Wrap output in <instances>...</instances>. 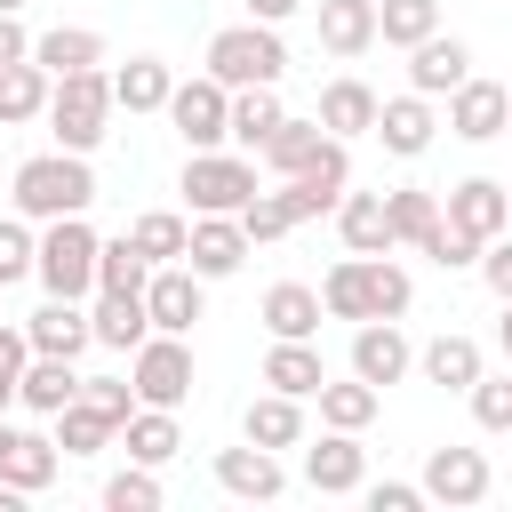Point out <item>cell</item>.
Listing matches in <instances>:
<instances>
[{
    "mask_svg": "<svg viewBox=\"0 0 512 512\" xmlns=\"http://www.w3.org/2000/svg\"><path fill=\"white\" fill-rule=\"evenodd\" d=\"M320 304L336 320H392V312H408V272L384 264V256H344L320 280Z\"/></svg>",
    "mask_w": 512,
    "mask_h": 512,
    "instance_id": "cell-1",
    "label": "cell"
},
{
    "mask_svg": "<svg viewBox=\"0 0 512 512\" xmlns=\"http://www.w3.org/2000/svg\"><path fill=\"white\" fill-rule=\"evenodd\" d=\"M112 80L88 64V72H56V96H48V120H56V144L64 152H88L104 136V112H112Z\"/></svg>",
    "mask_w": 512,
    "mask_h": 512,
    "instance_id": "cell-2",
    "label": "cell"
},
{
    "mask_svg": "<svg viewBox=\"0 0 512 512\" xmlns=\"http://www.w3.org/2000/svg\"><path fill=\"white\" fill-rule=\"evenodd\" d=\"M280 64H288V56H280V40H272V24H264V16L224 24V32L208 40V72H216L224 88H264Z\"/></svg>",
    "mask_w": 512,
    "mask_h": 512,
    "instance_id": "cell-3",
    "label": "cell"
},
{
    "mask_svg": "<svg viewBox=\"0 0 512 512\" xmlns=\"http://www.w3.org/2000/svg\"><path fill=\"white\" fill-rule=\"evenodd\" d=\"M88 192H96V184H88L80 152H40V160L16 168V200H24L32 216H80Z\"/></svg>",
    "mask_w": 512,
    "mask_h": 512,
    "instance_id": "cell-4",
    "label": "cell"
},
{
    "mask_svg": "<svg viewBox=\"0 0 512 512\" xmlns=\"http://www.w3.org/2000/svg\"><path fill=\"white\" fill-rule=\"evenodd\" d=\"M184 192H192V216H240L256 200V168L232 160V152H192L184 160Z\"/></svg>",
    "mask_w": 512,
    "mask_h": 512,
    "instance_id": "cell-5",
    "label": "cell"
},
{
    "mask_svg": "<svg viewBox=\"0 0 512 512\" xmlns=\"http://www.w3.org/2000/svg\"><path fill=\"white\" fill-rule=\"evenodd\" d=\"M96 232L80 224V216H56L48 224V240H40V280H48V296H80V288H96Z\"/></svg>",
    "mask_w": 512,
    "mask_h": 512,
    "instance_id": "cell-6",
    "label": "cell"
},
{
    "mask_svg": "<svg viewBox=\"0 0 512 512\" xmlns=\"http://www.w3.org/2000/svg\"><path fill=\"white\" fill-rule=\"evenodd\" d=\"M128 376H136V392H144L152 408H176V400L192 392V344L160 328V336L136 344V368H128Z\"/></svg>",
    "mask_w": 512,
    "mask_h": 512,
    "instance_id": "cell-7",
    "label": "cell"
},
{
    "mask_svg": "<svg viewBox=\"0 0 512 512\" xmlns=\"http://www.w3.org/2000/svg\"><path fill=\"white\" fill-rule=\"evenodd\" d=\"M168 120L184 128V144H216V136H232V96H224V80L208 72V80H184V88H168Z\"/></svg>",
    "mask_w": 512,
    "mask_h": 512,
    "instance_id": "cell-8",
    "label": "cell"
},
{
    "mask_svg": "<svg viewBox=\"0 0 512 512\" xmlns=\"http://www.w3.org/2000/svg\"><path fill=\"white\" fill-rule=\"evenodd\" d=\"M504 120H512V88H496V80H472V72L448 88V128H456V136H496Z\"/></svg>",
    "mask_w": 512,
    "mask_h": 512,
    "instance_id": "cell-9",
    "label": "cell"
},
{
    "mask_svg": "<svg viewBox=\"0 0 512 512\" xmlns=\"http://www.w3.org/2000/svg\"><path fill=\"white\" fill-rule=\"evenodd\" d=\"M424 496L480 504V496H488V456H480V448H432V464H424Z\"/></svg>",
    "mask_w": 512,
    "mask_h": 512,
    "instance_id": "cell-10",
    "label": "cell"
},
{
    "mask_svg": "<svg viewBox=\"0 0 512 512\" xmlns=\"http://www.w3.org/2000/svg\"><path fill=\"white\" fill-rule=\"evenodd\" d=\"M184 256H192L200 280H216V272H232V264L248 256V224H240V216H200L192 240H184Z\"/></svg>",
    "mask_w": 512,
    "mask_h": 512,
    "instance_id": "cell-11",
    "label": "cell"
},
{
    "mask_svg": "<svg viewBox=\"0 0 512 512\" xmlns=\"http://www.w3.org/2000/svg\"><path fill=\"white\" fill-rule=\"evenodd\" d=\"M504 208H512V200H504V184H488V176H472V184H456V192H448V224H464L480 248L504 232Z\"/></svg>",
    "mask_w": 512,
    "mask_h": 512,
    "instance_id": "cell-12",
    "label": "cell"
},
{
    "mask_svg": "<svg viewBox=\"0 0 512 512\" xmlns=\"http://www.w3.org/2000/svg\"><path fill=\"white\" fill-rule=\"evenodd\" d=\"M24 336H32V352H64V360H72V352L96 336V320H88L72 296H48V304L32 312V328H24Z\"/></svg>",
    "mask_w": 512,
    "mask_h": 512,
    "instance_id": "cell-13",
    "label": "cell"
},
{
    "mask_svg": "<svg viewBox=\"0 0 512 512\" xmlns=\"http://www.w3.org/2000/svg\"><path fill=\"white\" fill-rule=\"evenodd\" d=\"M352 368H360L368 384H392V376L408 368V336H400L392 320H360V336H352Z\"/></svg>",
    "mask_w": 512,
    "mask_h": 512,
    "instance_id": "cell-14",
    "label": "cell"
},
{
    "mask_svg": "<svg viewBox=\"0 0 512 512\" xmlns=\"http://www.w3.org/2000/svg\"><path fill=\"white\" fill-rule=\"evenodd\" d=\"M264 384H272V392H296V400H304V392H320V384H328V368H320V352H312L304 336H280V344L264 352Z\"/></svg>",
    "mask_w": 512,
    "mask_h": 512,
    "instance_id": "cell-15",
    "label": "cell"
},
{
    "mask_svg": "<svg viewBox=\"0 0 512 512\" xmlns=\"http://www.w3.org/2000/svg\"><path fill=\"white\" fill-rule=\"evenodd\" d=\"M144 304H152V328L184 336V328L200 320V272H160V280L144 288Z\"/></svg>",
    "mask_w": 512,
    "mask_h": 512,
    "instance_id": "cell-16",
    "label": "cell"
},
{
    "mask_svg": "<svg viewBox=\"0 0 512 512\" xmlns=\"http://www.w3.org/2000/svg\"><path fill=\"white\" fill-rule=\"evenodd\" d=\"M88 320H96V336H104V344L136 352V344H144V328H152V304H144L136 288H104V304H96Z\"/></svg>",
    "mask_w": 512,
    "mask_h": 512,
    "instance_id": "cell-17",
    "label": "cell"
},
{
    "mask_svg": "<svg viewBox=\"0 0 512 512\" xmlns=\"http://www.w3.org/2000/svg\"><path fill=\"white\" fill-rule=\"evenodd\" d=\"M216 480H224L232 496H280V464H272V448H264V440L224 448V456H216Z\"/></svg>",
    "mask_w": 512,
    "mask_h": 512,
    "instance_id": "cell-18",
    "label": "cell"
},
{
    "mask_svg": "<svg viewBox=\"0 0 512 512\" xmlns=\"http://www.w3.org/2000/svg\"><path fill=\"white\" fill-rule=\"evenodd\" d=\"M376 40V0H320V48L360 56Z\"/></svg>",
    "mask_w": 512,
    "mask_h": 512,
    "instance_id": "cell-19",
    "label": "cell"
},
{
    "mask_svg": "<svg viewBox=\"0 0 512 512\" xmlns=\"http://www.w3.org/2000/svg\"><path fill=\"white\" fill-rule=\"evenodd\" d=\"M464 64H472V48H464L456 32H448V40H440V32H432V40H416V64H408V72H416V96L456 88V80H464Z\"/></svg>",
    "mask_w": 512,
    "mask_h": 512,
    "instance_id": "cell-20",
    "label": "cell"
},
{
    "mask_svg": "<svg viewBox=\"0 0 512 512\" xmlns=\"http://www.w3.org/2000/svg\"><path fill=\"white\" fill-rule=\"evenodd\" d=\"M344 248H352V256H384V248H392V200L352 192V200H344Z\"/></svg>",
    "mask_w": 512,
    "mask_h": 512,
    "instance_id": "cell-21",
    "label": "cell"
},
{
    "mask_svg": "<svg viewBox=\"0 0 512 512\" xmlns=\"http://www.w3.org/2000/svg\"><path fill=\"white\" fill-rule=\"evenodd\" d=\"M112 424H120V416H112V408H96V400L80 392V400H64V408H56V448H64V456H88V448H104V440H112Z\"/></svg>",
    "mask_w": 512,
    "mask_h": 512,
    "instance_id": "cell-22",
    "label": "cell"
},
{
    "mask_svg": "<svg viewBox=\"0 0 512 512\" xmlns=\"http://www.w3.org/2000/svg\"><path fill=\"white\" fill-rule=\"evenodd\" d=\"M320 128H336V136L376 128V88H368V80H328V88H320Z\"/></svg>",
    "mask_w": 512,
    "mask_h": 512,
    "instance_id": "cell-23",
    "label": "cell"
},
{
    "mask_svg": "<svg viewBox=\"0 0 512 512\" xmlns=\"http://www.w3.org/2000/svg\"><path fill=\"white\" fill-rule=\"evenodd\" d=\"M376 136H384L392 152H424V144H432V104H424V96H392V104H376Z\"/></svg>",
    "mask_w": 512,
    "mask_h": 512,
    "instance_id": "cell-24",
    "label": "cell"
},
{
    "mask_svg": "<svg viewBox=\"0 0 512 512\" xmlns=\"http://www.w3.org/2000/svg\"><path fill=\"white\" fill-rule=\"evenodd\" d=\"M264 328H272V336H312V328H320V288L280 280V288L264 296Z\"/></svg>",
    "mask_w": 512,
    "mask_h": 512,
    "instance_id": "cell-25",
    "label": "cell"
},
{
    "mask_svg": "<svg viewBox=\"0 0 512 512\" xmlns=\"http://www.w3.org/2000/svg\"><path fill=\"white\" fill-rule=\"evenodd\" d=\"M80 384H88V376H72V360H64V352L24 360V400H32V408H48V416H56L64 400H80Z\"/></svg>",
    "mask_w": 512,
    "mask_h": 512,
    "instance_id": "cell-26",
    "label": "cell"
},
{
    "mask_svg": "<svg viewBox=\"0 0 512 512\" xmlns=\"http://www.w3.org/2000/svg\"><path fill=\"white\" fill-rule=\"evenodd\" d=\"M168 88H176V80H168V64H160V56H128V64L112 72V96H120L128 112H152V104H168Z\"/></svg>",
    "mask_w": 512,
    "mask_h": 512,
    "instance_id": "cell-27",
    "label": "cell"
},
{
    "mask_svg": "<svg viewBox=\"0 0 512 512\" xmlns=\"http://www.w3.org/2000/svg\"><path fill=\"white\" fill-rule=\"evenodd\" d=\"M96 288H136V296H144V288H152V256H144L128 232L104 240V248H96Z\"/></svg>",
    "mask_w": 512,
    "mask_h": 512,
    "instance_id": "cell-28",
    "label": "cell"
},
{
    "mask_svg": "<svg viewBox=\"0 0 512 512\" xmlns=\"http://www.w3.org/2000/svg\"><path fill=\"white\" fill-rule=\"evenodd\" d=\"M280 120H288V112H280L272 80H264V88H240V96H232V136H240V144H256V152H264V136H272Z\"/></svg>",
    "mask_w": 512,
    "mask_h": 512,
    "instance_id": "cell-29",
    "label": "cell"
},
{
    "mask_svg": "<svg viewBox=\"0 0 512 512\" xmlns=\"http://www.w3.org/2000/svg\"><path fill=\"white\" fill-rule=\"evenodd\" d=\"M304 432V416H296V392H264V400H248V440H264V448H288Z\"/></svg>",
    "mask_w": 512,
    "mask_h": 512,
    "instance_id": "cell-30",
    "label": "cell"
},
{
    "mask_svg": "<svg viewBox=\"0 0 512 512\" xmlns=\"http://www.w3.org/2000/svg\"><path fill=\"white\" fill-rule=\"evenodd\" d=\"M304 472H312V488H360V448H352V432H336V440H320L312 456H304Z\"/></svg>",
    "mask_w": 512,
    "mask_h": 512,
    "instance_id": "cell-31",
    "label": "cell"
},
{
    "mask_svg": "<svg viewBox=\"0 0 512 512\" xmlns=\"http://www.w3.org/2000/svg\"><path fill=\"white\" fill-rule=\"evenodd\" d=\"M32 56H40L48 72H88V64L104 56V40H96V32H80V24H56V32H48Z\"/></svg>",
    "mask_w": 512,
    "mask_h": 512,
    "instance_id": "cell-32",
    "label": "cell"
},
{
    "mask_svg": "<svg viewBox=\"0 0 512 512\" xmlns=\"http://www.w3.org/2000/svg\"><path fill=\"white\" fill-rule=\"evenodd\" d=\"M424 376H432V384H464V392H472V384H480V344H472V336H440V344L424 352Z\"/></svg>",
    "mask_w": 512,
    "mask_h": 512,
    "instance_id": "cell-33",
    "label": "cell"
},
{
    "mask_svg": "<svg viewBox=\"0 0 512 512\" xmlns=\"http://www.w3.org/2000/svg\"><path fill=\"white\" fill-rule=\"evenodd\" d=\"M176 448H184V440H176V416H168V408H136V416H128V456H136V464H160V456H176Z\"/></svg>",
    "mask_w": 512,
    "mask_h": 512,
    "instance_id": "cell-34",
    "label": "cell"
},
{
    "mask_svg": "<svg viewBox=\"0 0 512 512\" xmlns=\"http://www.w3.org/2000/svg\"><path fill=\"white\" fill-rule=\"evenodd\" d=\"M432 24H440V8H432V0H384V8H376V32H384L392 48L432 40Z\"/></svg>",
    "mask_w": 512,
    "mask_h": 512,
    "instance_id": "cell-35",
    "label": "cell"
},
{
    "mask_svg": "<svg viewBox=\"0 0 512 512\" xmlns=\"http://www.w3.org/2000/svg\"><path fill=\"white\" fill-rule=\"evenodd\" d=\"M48 104V72L40 64H0V120H32Z\"/></svg>",
    "mask_w": 512,
    "mask_h": 512,
    "instance_id": "cell-36",
    "label": "cell"
},
{
    "mask_svg": "<svg viewBox=\"0 0 512 512\" xmlns=\"http://www.w3.org/2000/svg\"><path fill=\"white\" fill-rule=\"evenodd\" d=\"M320 416L336 424V432H360L368 416H376V384L360 376V384H320Z\"/></svg>",
    "mask_w": 512,
    "mask_h": 512,
    "instance_id": "cell-37",
    "label": "cell"
},
{
    "mask_svg": "<svg viewBox=\"0 0 512 512\" xmlns=\"http://www.w3.org/2000/svg\"><path fill=\"white\" fill-rule=\"evenodd\" d=\"M48 472H56V440L16 432V448H8V472H0V480H16V488H48Z\"/></svg>",
    "mask_w": 512,
    "mask_h": 512,
    "instance_id": "cell-38",
    "label": "cell"
},
{
    "mask_svg": "<svg viewBox=\"0 0 512 512\" xmlns=\"http://www.w3.org/2000/svg\"><path fill=\"white\" fill-rule=\"evenodd\" d=\"M296 176H304L320 200H344V144H336V136H320V144L304 152V168H296Z\"/></svg>",
    "mask_w": 512,
    "mask_h": 512,
    "instance_id": "cell-39",
    "label": "cell"
},
{
    "mask_svg": "<svg viewBox=\"0 0 512 512\" xmlns=\"http://www.w3.org/2000/svg\"><path fill=\"white\" fill-rule=\"evenodd\" d=\"M432 224H440V200L432 192H392V240H432Z\"/></svg>",
    "mask_w": 512,
    "mask_h": 512,
    "instance_id": "cell-40",
    "label": "cell"
},
{
    "mask_svg": "<svg viewBox=\"0 0 512 512\" xmlns=\"http://www.w3.org/2000/svg\"><path fill=\"white\" fill-rule=\"evenodd\" d=\"M128 240H136L144 256H184V240H192V232H184V216L152 208V216H136V224H128Z\"/></svg>",
    "mask_w": 512,
    "mask_h": 512,
    "instance_id": "cell-41",
    "label": "cell"
},
{
    "mask_svg": "<svg viewBox=\"0 0 512 512\" xmlns=\"http://www.w3.org/2000/svg\"><path fill=\"white\" fill-rule=\"evenodd\" d=\"M312 144H320V128H312V120H280V128H272V136H264V160H272V168H288V176H296V168H304V152H312Z\"/></svg>",
    "mask_w": 512,
    "mask_h": 512,
    "instance_id": "cell-42",
    "label": "cell"
},
{
    "mask_svg": "<svg viewBox=\"0 0 512 512\" xmlns=\"http://www.w3.org/2000/svg\"><path fill=\"white\" fill-rule=\"evenodd\" d=\"M472 416H480L488 432H512V376H480V384H472Z\"/></svg>",
    "mask_w": 512,
    "mask_h": 512,
    "instance_id": "cell-43",
    "label": "cell"
},
{
    "mask_svg": "<svg viewBox=\"0 0 512 512\" xmlns=\"http://www.w3.org/2000/svg\"><path fill=\"white\" fill-rule=\"evenodd\" d=\"M104 504H112V512H152L160 488H152V472H112V480H104Z\"/></svg>",
    "mask_w": 512,
    "mask_h": 512,
    "instance_id": "cell-44",
    "label": "cell"
},
{
    "mask_svg": "<svg viewBox=\"0 0 512 512\" xmlns=\"http://www.w3.org/2000/svg\"><path fill=\"white\" fill-rule=\"evenodd\" d=\"M24 360H32V336H16V328H0V408L24 392Z\"/></svg>",
    "mask_w": 512,
    "mask_h": 512,
    "instance_id": "cell-45",
    "label": "cell"
},
{
    "mask_svg": "<svg viewBox=\"0 0 512 512\" xmlns=\"http://www.w3.org/2000/svg\"><path fill=\"white\" fill-rule=\"evenodd\" d=\"M424 256H440V264H472V256H480V240H472L464 224H448V216H440V224H432V240H424Z\"/></svg>",
    "mask_w": 512,
    "mask_h": 512,
    "instance_id": "cell-46",
    "label": "cell"
},
{
    "mask_svg": "<svg viewBox=\"0 0 512 512\" xmlns=\"http://www.w3.org/2000/svg\"><path fill=\"white\" fill-rule=\"evenodd\" d=\"M24 264H40V248H32V232L24 224H0V288L24 272Z\"/></svg>",
    "mask_w": 512,
    "mask_h": 512,
    "instance_id": "cell-47",
    "label": "cell"
},
{
    "mask_svg": "<svg viewBox=\"0 0 512 512\" xmlns=\"http://www.w3.org/2000/svg\"><path fill=\"white\" fill-rule=\"evenodd\" d=\"M80 392H88V400H96V408H112V416H120V424H128V416H136V408H128V392H136V376H128V384H120V376H88V384H80Z\"/></svg>",
    "mask_w": 512,
    "mask_h": 512,
    "instance_id": "cell-48",
    "label": "cell"
},
{
    "mask_svg": "<svg viewBox=\"0 0 512 512\" xmlns=\"http://www.w3.org/2000/svg\"><path fill=\"white\" fill-rule=\"evenodd\" d=\"M368 504H376V512H416V504H424V488H408V480H384Z\"/></svg>",
    "mask_w": 512,
    "mask_h": 512,
    "instance_id": "cell-49",
    "label": "cell"
},
{
    "mask_svg": "<svg viewBox=\"0 0 512 512\" xmlns=\"http://www.w3.org/2000/svg\"><path fill=\"white\" fill-rule=\"evenodd\" d=\"M24 56H32V40H24V24L0 8V64H24Z\"/></svg>",
    "mask_w": 512,
    "mask_h": 512,
    "instance_id": "cell-50",
    "label": "cell"
},
{
    "mask_svg": "<svg viewBox=\"0 0 512 512\" xmlns=\"http://www.w3.org/2000/svg\"><path fill=\"white\" fill-rule=\"evenodd\" d=\"M488 288H496V296H512V240H496V248H488Z\"/></svg>",
    "mask_w": 512,
    "mask_h": 512,
    "instance_id": "cell-51",
    "label": "cell"
},
{
    "mask_svg": "<svg viewBox=\"0 0 512 512\" xmlns=\"http://www.w3.org/2000/svg\"><path fill=\"white\" fill-rule=\"evenodd\" d=\"M248 8H256V16H264V24H272V16H288V8H296V0H248Z\"/></svg>",
    "mask_w": 512,
    "mask_h": 512,
    "instance_id": "cell-52",
    "label": "cell"
},
{
    "mask_svg": "<svg viewBox=\"0 0 512 512\" xmlns=\"http://www.w3.org/2000/svg\"><path fill=\"white\" fill-rule=\"evenodd\" d=\"M16 496H24V488H16V480H0V512H16Z\"/></svg>",
    "mask_w": 512,
    "mask_h": 512,
    "instance_id": "cell-53",
    "label": "cell"
},
{
    "mask_svg": "<svg viewBox=\"0 0 512 512\" xmlns=\"http://www.w3.org/2000/svg\"><path fill=\"white\" fill-rule=\"evenodd\" d=\"M8 448H16V424H0V472H8Z\"/></svg>",
    "mask_w": 512,
    "mask_h": 512,
    "instance_id": "cell-54",
    "label": "cell"
},
{
    "mask_svg": "<svg viewBox=\"0 0 512 512\" xmlns=\"http://www.w3.org/2000/svg\"><path fill=\"white\" fill-rule=\"evenodd\" d=\"M504 352H512V296H504Z\"/></svg>",
    "mask_w": 512,
    "mask_h": 512,
    "instance_id": "cell-55",
    "label": "cell"
},
{
    "mask_svg": "<svg viewBox=\"0 0 512 512\" xmlns=\"http://www.w3.org/2000/svg\"><path fill=\"white\" fill-rule=\"evenodd\" d=\"M0 8H8V16H16V0H0Z\"/></svg>",
    "mask_w": 512,
    "mask_h": 512,
    "instance_id": "cell-56",
    "label": "cell"
}]
</instances>
